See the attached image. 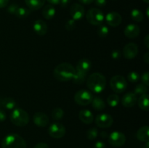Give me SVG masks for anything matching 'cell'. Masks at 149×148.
Returning a JSON list of instances; mask_svg holds the SVG:
<instances>
[{"label": "cell", "mask_w": 149, "mask_h": 148, "mask_svg": "<svg viewBox=\"0 0 149 148\" xmlns=\"http://www.w3.org/2000/svg\"><path fill=\"white\" fill-rule=\"evenodd\" d=\"M86 77H87V74L86 73L76 71V73L74 74V77H73L72 80L76 84H81L85 81Z\"/></svg>", "instance_id": "cell-26"}, {"label": "cell", "mask_w": 149, "mask_h": 148, "mask_svg": "<svg viewBox=\"0 0 149 148\" xmlns=\"http://www.w3.org/2000/svg\"><path fill=\"white\" fill-rule=\"evenodd\" d=\"M140 32H141V30H140L139 26L135 24L128 25L125 28V30H124L125 35L129 39H135V38H136L140 34Z\"/></svg>", "instance_id": "cell-16"}, {"label": "cell", "mask_w": 149, "mask_h": 148, "mask_svg": "<svg viewBox=\"0 0 149 148\" xmlns=\"http://www.w3.org/2000/svg\"><path fill=\"white\" fill-rule=\"evenodd\" d=\"M94 148H106V145L103 142L98 141L94 145Z\"/></svg>", "instance_id": "cell-40"}, {"label": "cell", "mask_w": 149, "mask_h": 148, "mask_svg": "<svg viewBox=\"0 0 149 148\" xmlns=\"http://www.w3.org/2000/svg\"><path fill=\"white\" fill-rule=\"evenodd\" d=\"M143 148H149V142H146V145H144Z\"/></svg>", "instance_id": "cell-50"}, {"label": "cell", "mask_w": 149, "mask_h": 148, "mask_svg": "<svg viewBox=\"0 0 149 148\" xmlns=\"http://www.w3.org/2000/svg\"><path fill=\"white\" fill-rule=\"evenodd\" d=\"M139 78H140L139 74H138L137 72H135V71L129 73L127 75V79L128 81H130V82H132V83L137 82V81L139 80Z\"/></svg>", "instance_id": "cell-34"}, {"label": "cell", "mask_w": 149, "mask_h": 148, "mask_svg": "<svg viewBox=\"0 0 149 148\" xmlns=\"http://www.w3.org/2000/svg\"><path fill=\"white\" fill-rule=\"evenodd\" d=\"M33 28L35 33L39 36H44L47 32V26L42 20H36L33 23Z\"/></svg>", "instance_id": "cell-17"}, {"label": "cell", "mask_w": 149, "mask_h": 148, "mask_svg": "<svg viewBox=\"0 0 149 148\" xmlns=\"http://www.w3.org/2000/svg\"><path fill=\"white\" fill-rule=\"evenodd\" d=\"M143 60L145 61V62H146L147 64L149 63V53L148 52H146V53L144 55Z\"/></svg>", "instance_id": "cell-46"}, {"label": "cell", "mask_w": 149, "mask_h": 148, "mask_svg": "<svg viewBox=\"0 0 149 148\" xmlns=\"http://www.w3.org/2000/svg\"><path fill=\"white\" fill-rule=\"evenodd\" d=\"M55 15V9L51 4H47L45 6L42 10V15L47 20H50L53 18Z\"/></svg>", "instance_id": "cell-22"}, {"label": "cell", "mask_w": 149, "mask_h": 148, "mask_svg": "<svg viewBox=\"0 0 149 148\" xmlns=\"http://www.w3.org/2000/svg\"><path fill=\"white\" fill-rule=\"evenodd\" d=\"M76 28V22L75 20H73V19H71V20H68L65 23V28L66 30H69V31H71V30H74Z\"/></svg>", "instance_id": "cell-35"}, {"label": "cell", "mask_w": 149, "mask_h": 148, "mask_svg": "<svg viewBox=\"0 0 149 148\" xmlns=\"http://www.w3.org/2000/svg\"><path fill=\"white\" fill-rule=\"evenodd\" d=\"M18 5L17 4H12L7 7V12L10 14H15L16 11H17V8H18Z\"/></svg>", "instance_id": "cell-37"}, {"label": "cell", "mask_w": 149, "mask_h": 148, "mask_svg": "<svg viewBox=\"0 0 149 148\" xmlns=\"http://www.w3.org/2000/svg\"><path fill=\"white\" fill-rule=\"evenodd\" d=\"M100 136H101L102 138H103V139H106V138H107L108 136H109V134H108L106 131H102L101 133H100Z\"/></svg>", "instance_id": "cell-49"}, {"label": "cell", "mask_w": 149, "mask_h": 148, "mask_svg": "<svg viewBox=\"0 0 149 148\" xmlns=\"http://www.w3.org/2000/svg\"><path fill=\"white\" fill-rule=\"evenodd\" d=\"M113 118L109 114H106V113L97 115L95 118L96 125L100 128L111 127L113 124Z\"/></svg>", "instance_id": "cell-10"}, {"label": "cell", "mask_w": 149, "mask_h": 148, "mask_svg": "<svg viewBox=\"0 0 149 148\" xmlns=\"http://www.w3.org/2000/svg\"><path fill=\"white\" fill-rule=\"evenodd\" d=\"M71 1V0H61L60 1V4H61V7H65L70 4V2Z\"/></svg>", "instance_id": "cell-43"}, {"label": "cell", "mask_w": 149, "mask_h": 148, "mask_svg": "<svg viewBox=\"0 0 149 148\" xmlns=\"http://www.w3.org/2000/svg\"><path fill=\"white\" fill-rule=\"evenodd\" d=\"M79 118L80 120L85 124H90L93 123V119H94L93 113L90 110H86V109L80 110L79 113Z\"/></svg>", "instance_id": "cell-19"}, {"label": "cell", "mask_w": 149, "mask_h": 148, "mask_svg": "<svg viewBox=\"0 0 149 148\" xmlns=\"http://www.w3.org/2000/svg\"><path fill=\"white\" fill-rule=\"evenodd\" d=\"M86 18L90 24L93 26H100L104 20V15L97 8H91L87 12Z\"/></svg>", "instance_id": "cell-5"}, {"label": "cell", "mask_w": 149, "mask_h": 148, "mask_svg": "<svg viewBox=\"0 0 149 148\" xmlns=\"http://www.w3.org/2000/svg\"><path fill=\"white\" fill-rule=\"evenodd\" d=\"M106 23L111 27H117L122 21V16L116 12H111L106 16Z\"/></svg>", "instance_id": "cell-13"}, {"label": "cell", "mask_w": 149, "mask_h": 148, "mask_svg": "<svg viewBox=\"0 0 149 148\" xmlns=\"http://www.w3.org/2000/svg\"><path fill=\"white\" fill-rule=\"evenodd\" d=\"M25 2L30 10H38L45 5V0H25Z\"/></svg>", "instance_id": "cell-21"}, {"label": "cell", "mask_w": 149, "mask_h": 148, "mask_svg": "<svg viewBox=\"0 0 149 148\" xmlns=\"http://www.w3.org/2000/svg\"><path fill=\"white\" fill-rule=\"evenodd\" d=\"M138 104L141 110L148 111V94H142V95L139 97V99H138Z\"/></svg>", "instance_id": "cell-24"}, {"label": "cell", "mask_w": 149, "mask_h": 148, "mask_svg": "<svg viewBox=\"0 0 149 148\" xmlns=\"http://www.w3.org/2000/svg\"><path fill=\"white\" fill-rule=\"evenodd\" d=\"M93 96L87 90H79L74 95V100L78 104L81 106H87L92 102Z\"/></svg>", "instance_id": "cell-7"}, {"label": "cell", "mask_w": 149, "mask_h": 148, "mask_svg": "<svg viewBox=\"0 0 149 148\" xmlns=\"http://www.w3.org/2000/svg\"><path fill=\"white\" fill-rule=\"evenodd\" d=\"M119 102V97L117 94H111L107 98V103L111 107H116Z\"/></svg>", "instance_id": "cell-30"}, {"label": "cell", "mask_w": 149, "mask_h": 148, "mask_svg": "<svg viewBox=\"0 0 149 148\" xmlns=\"http://www.w3.org/2000/svg\"><path fill=\"white\" fill-rule=\"evenodd\" d=\"M147 91H148V88L146 86H145L143 84H140L137 85L135 88V94H138V95H142V94H146Z\"/></svg>", "instance_id": "cell-32"}, {"label": "cell", "mask_w": 149, "mask_h": 148, "mask_svg": "<svg viewBox=\"0 0 149 148\" xmlns=\"http://www.w3.org/2000/svg\"><path fill=\"white\" fill-rule=\"evenodd\" d=\"M143 1H145L146 3H147V4H148L149 3V0H143Z\"/></svg>", "instance_id": "cell-51"}, {"label": "cell", "mask_w": 149, "mask_h": 148, "mask_svg": "<svg viewBox=\"0 0 149 148\" xmlns=\"http://www.w3.org/2000/svg\"><path fill=\"white\" fill-rule=\"evenodd\" d=\"M79 1L84 4H90L93 3L94 0H79Z\"/></svg>", "instance_id": "cell-47"}, {"label": "cell", "mask_w": 149, "mask_h": 148, "mask_svg": "<svg viewBox=\"0 0 149 148\" xmlns=\"http://www.w3.org/2000/svg\"><path fill=\"white\" fill-rule=\"evenodd\" d=\"M33 121L39 127H45L49 123V118L45 113L38 112L33 115Z\"/></svg>", "instance_id": "cell-14"}, {"label": "cell", "mask_w": 149, "mask_h": 148, "mask_svg": "<svg viewBox=\"0 0 149 148\" xmlns=\"http://www.w3.org/2000/svg\"><path fill=\"white\" fill-rule=\"evenodd\" d=\"M144 44H145L147 48L149 47V36L147 35L145 37V39H144Z\"/></svg>", "instance_id": "cell-48"}, {"label": "cell", "mask_w": 149, "mask_h": 148, "mask_svg": "<svg viewBox=\"0 0 149 148\" xmlns=\"http://www.w3.org/2000/svg\"><path fill=\"white\" fill-rule=\"evenodd\" d=\"M91 103L93 108L96 110H103L106 107V104H105L104 101L100 97H93Z\"/></svg>", "instance_id": "cell-23"}, {"label": "cell", "mask_w": 149, "mask_h": 148, "mask_svg": "<svg viewBox=\"0 0 149 148\" xmlns=\"http://www.w3.org/2000/svg\"><path fill=\"white\" fill-rule=\"evenodd\" d=\"M10 120L15 126L23 127L29 123V114L23 109L16 108L12 112L10 115Z\"/></svg>", "instance_id": "cell-4"}, {"label": "cell", "mask_w": 149, "mask_h": 148, "mask_svg": "<svg viewBox=\"0 0 149 148\" xmlns=\"http://www.w3.org/2000/svg\"><path fill=\"white\" fill-rule=\"evenodd\" d=\"M111 57L114 59H117L119 58H120L121 57V52L119 50H113L111 52Z\"/></svg>", "instance_id": "cell-38"}, {"label": "cell", "mask_w": 149, "mask_h": 148, "mask_svg": "<svg viewBox=\"0 0 149 148\" xmlns=\"http://www.w3.org/2000/svg\"><path fill=\"white\" fill-rule=\"evenodd\" d=\"M31 10L29 9L25 8V7H19L17 8V11L15 12L16 17H17L18 18H25V17H28V16L30 15Z\"/></svg>", "instance_id": "cell-27"}, {"label": "cell", "mask_w": 149, "mask_h": 148, "mask_svg": "<svg viewBox=\"0 0 149 148\" xmlns=\"http://www.w3.org/2000/svg\"><path fill=\"white\" fill-rule=\"evenodd\" d=\"M33 148H49V146L45 142H40L38 143L33 147Z\"/></svg>", "instance_id": "cell-41"}, {"label": "cell", "mask_w": 149, "mask_h": 148, "mask_svg": "<svg viewBox=\"0 0 149 148\" xmlns=\"http://www.w3.org/2000/svg\"><path fill=\"white\" fill-rule=\"evenodd\" d=\"M64 115L63 110H62L60 107H56V108L54 109L52 111V113H51V116L53 118V120H61V118H63Z\"/></svg>", "instance_id": "cell-29"}, {"label": "cell", "mask_w": 149, "mask_h": 148, "mask_svg": "<svg viewBox=\"0 0 149 148\" xmlns=\"http://www.w3.org/2000/svg\"><path fill=\"white\" fill-rule=\"evenodd\" d=\"M26 141L22 136L16 133H11L6 136L1 142L2 148H26Z\"/></svg>", "instance_id": "cell-3"}, {"label": "cell", "mask_w": 149, "mask_h": 148, "mask_svg": "<svg viewBox=\"0 0 149 148\" xmlns=\"http://www.w3.org/2000/svg\"><path fill=\"white\" fill-rule=\"evenodd\" d=\"M110 86L113 91L116 93H122L127 89V83L125 77L120 75H116L112 77L111 79Z\"/></svg>", "instance_id": "cell-6"}, {"label": "cell", "mask_w": 149, "mask_h": 148, "mask_svg": "<svg viewBox=\"0 0 149 148\" xmlns=\"http://www.w3.org/2000/svg\"><path fill=\"white\" fill-rule=\"evenodd\" d=\"M49 136L55 139H61L65 134V128L60 123H54L50 125L48 129Z\"/></svg>", "instance_id": "cell-8"}, {"label": "cell", "mask_w": 149, "mask_h": 148, "mask_svg": "<svg viewBox=\"0 0 149 148\" xmlns=\"http://www.w3.org/2000/svg\"><path fill=\"white\" fill-rule=\"evenodd\" d=\"M141 81H142L143 84H144L145 86H148L149 85V73L146 72L144 73H143V75H141Z\"/></svg>", "instance_id": "cell-36"}, {"label": "cell", "mask_w": 149, "mask_h": 148, "mask_svg": "<svg viewBox=\"0 0 149 148\" xmlns=\"http://www.w3.org/2000/svg\"><path fill=\"white\" fill-rule=\"evenodd\" d=\"M138 54V47L135 43L127 44L123 49V55L127 59H133Z\"/></svg>", "instance_id": "cell-11"}, {"label": "cell", "mask_w": 149, "mask_h": 148, "mask_svg": "<svg viewBox=\"0 0 149 148\" xmlns=\"http://www.w3.org/2000/svg\"><path fill=\"white\" fill-rule=\"evenodd\" d=\"M10 0H0V9L7 7Z\"/></svg>", "instance_id": "cell-44"}, {"label": "cell", "mask_w": 149, "mask_h": 148, "mask_svg": "<svg viewBox=\"0 0 149 148\" xmlns=\"http://www.w3.org/2000/svg\"><path fill=\"white\" fill-rule=\"evenodd\" d=\"M97 35L100 36V38H104L106 36H108L109 33V28L107 27L105 25H100L99 28H97Z\"/></svg>", "instance_id": "cell-31"}, {"label": "cell", "mask_w": 149, "mask_h": 148, "mask_svg": "<svg viewBox=\"0 0 149 148\" xmlns=\"http://www.w3.org/2000/svg\"><path fill=\"white\" fill-rule=\"evenodd\" d=\"M51 5H57V4H60L61 0H47Z\"/></svg>", "instance_id": "cell-45"}, {"label": "cell", "mask_w": 149, "mask_h": 148, "mask_svg": "<svg viewBox=\"0 0 149 148\" xmlns=\"http://www.w3.org/2000/svg\"><path fill=\"white\" fill-rule=\"evenodd\" d=\"M84 8L82 5L79 4H74L70 8V15L74 20H81L84 15Z\"/></svg>", "instance_id": "cell-12"}, {"label": "cell", "mask_w": 149, "mask_h": 148, "mask_svg": "<svg viewBox=\"0 0 149 148\" xmlns=\"http://www.w3.org/2000/svg\"><path fill=\"white\" fill-rule=\"evenodd\" d=\"M109 142L113 147L123 146L126 142V136L122 132L113 131L109 136Z\"/></svg>", "instance_id": "cell-9"}, {"label": "cell", "mask_w": 149, "mask_h": 148, "mask_svg": "<svg viewBox=\"0 0 149 148\" xmlns=\"http://www.w3.org/2000/svg\"><path fill=\"white\" fill-rule=\"evenodd\" d=\"M1 105L7 110H13L15 107L16 102L11 97H5L1 100Z\"/></svg>", "instance_id": "cell-25"}, {"label": "cell", "mask_w": 149, "mask_h": 148, "mask_svg": "<svg viewBox=\"0 0 149 148\" xmlns=\"http://www.w3.org/2000/svg\"><path fill=\"white\" fill-rule=\"evenodd\" d=\"M76 69L68 62H63L55 67L53 71L54 77L60 81H68L72 80Z\"/></svg>", "instance_id": "cell-1"}, {"label": "cell", "mask_w": 149, "mask_h": 148, "mask_svg": "<svg viewBox=\"0 0 149 148\" xmlns=\"http://www.w3.org/2000/svg\"><path fill=\"white\" fill-rule=\"evenodd\" d=\"M137 100H138V98L135 93L128 92L122 97V104L125 107H132L136 104Z\"/></svg>", "instance_id": "cell-15"}, {"label": "cell", "mask_w": 149, "mask_h": 148, "mask_svg": "<svg viewBox=\"0 0 149 148\" xmlns=\"http://www.w3.org/2000/svg\"><path fill=\"white\" fill-rule=\"evenodd\" d=\"M87 85L93 92L100 93L106 88V77L100 73H94L89 76L87 81Z\"/></svg>", "instance_id": "cell-2"}, {"label": "cell", "mask_w": 149, "mask_h": 148, "mask_svg": "<svg viewBox=\"0 0 149 148\" xmlns=\"http://www.w3.org/2000/svg\"><path fill=\"white\" fill-rule=\"evenodd\" d=\"M98 135V131H97V128H91L89 129L87 132V139L90 140H93L95 139Z\"/></svg>", "instance_id": "cell-33"}, {"label": "cell", "mask_w": 149, "mask_h": 148, "mask_svg": "<svg viewBox=\"0 0 149 148\" xmlns=\"http://www.w3.org/2000/svg\"><path fill=\"white\" fill-rule=\"evenodd\" d=\"M95 2V4L97 6V7H104L106 4V0H94L93 1Z\"/></svg>", "instance_id": "cell-39"}, {"label": "cell", "mask_w": 149, "mask_h": 148, "mask_svg": "<svg viewBox=\"0 0 149 148\" xmlns=\"http://www.w3.org/2000/svg\"><path fill=\"white\" fill-rule=\"evenodd\" d=\"M6 120V113L2 109L0 108V122H3Z\"/></svg>", "instance_id": "cell-42"}, {"label": "cell", "mask_w": 149, "mask_h": 148, "mask_svg": "<svg viewBox=\"0 0 149 148\" xmlns=\"http://www.w3.org/2000/svg\"><path fill=\"white\" fill-rule=\"evenodd\" d=\"M91 67V61L90 59H87V58H83V59H80L78 62V63H77L76 71L87 74L90 71Z\"/></svg>", "instance_id": "cell-18"}, {"label": "cell", "mask_w": 149, "mask_h": 148, "mask_svg": "<svg viewBox=\"0 0 149 148\" xmlns=\"http://www.w3.org/2000/svg\"><path fill=\"white\" fill-rule=\"evenodd\" d=\"M137 138L141 142H148L149 141V128L148 126L141 127L137 132Z\"/></svg>", "instance_id": "cell-20"}, {"label": "cell", "mask_w": 149, "mask_h": 148, "mask_svg": "<svg viewBox=\"0 0 149 148\" xmlns=\"http://www.w3.org/2000/svg\"><path fill=\"white\" fill-rule=\"evenodd\" d=\"M131 17L136 22H141L143 20V15L138 9H134L131 11Z\"/></svg>", "instance_id": "cell-28"}]
</instances>
